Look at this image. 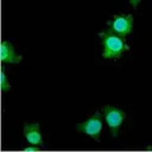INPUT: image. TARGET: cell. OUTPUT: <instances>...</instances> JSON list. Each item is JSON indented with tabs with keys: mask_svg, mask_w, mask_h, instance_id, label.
I'll list each match as a JSON object with an SVG mask.
<instances>
[{
	"mask_svg": "<svg viewBox=\"0 0 152 152\" xmlns=\"http://www.w3.org/2000/svg\"><path fill=\"white\" fill-rule=\"evenodd\" d=\"M101 43L103 46L102 57L103 58H120L125 51L129 50V46L126 44V38H122L115 34L109 28L99 33Z\"/></svg>",
	"mask_w": 152,
	"mask_h": 152,
	"instance_id": "1",
	"label": "cell"
},
{
	"mask_svg": "<svg viewBox=\"0 0 152 152\" xmlns=\"http://www.w3.org/2000/svg\"><path fill=\"white\" fill-rule=\"evenodd\" d=\"M102 127H103V115L100 112H95V114H93L86 121H82L76 125V129L80 133H84L91 137L97 142L100 141V134L102 132Z\"/></svg>",
	"mask_w": 152,
	"mask_h": 152,
	"instance_id": "2",
	"label": "cell"
},
{
	"mask_svg": "<svg viewBox=\"0 0 152 152\" xmlns=\"http://www.w3.org/2000/svg\"><path fill=\"white\" fill-rule=\"evenodd\" d=\"M102 115L110 129L113 137H118L120 127L126 118V113L118 107L114 106H104L102 107Z\"/></svg>",
	"mask_w": 152,
	"mask_h": 152,
	"instance_id": "3",
	"label": "cell"
},
{
	"mask_svg": "<svg viewBox=\"0 0 152 152\" xmlns=\"http://www.w3.org/2000/svg\"><path fill=\"white\" fill-rule=\"evenodd\" d=\"M109 30L115 34L126 38L133 30V15L132 14H115L108 23Z\"/></svg>",
	"mask_w": 152,
	"mask_h": 152,
	"instance_id": "4",
	"label": "cell"
},
{
	"mask_svg": "<svg viewBox=\"0 0 152 152\" xmlns=\"http://www.w3.org/2000/svg\"><path fill=\"white\" fill-rule=\"evenodd\" d=\"M24 135L28 144L31 145H43V138L40 133V126L39 124L28 125L26 124L24 126Z\"/></svg>",
	"mask_w": 152,
	"mask_h": 152,
	"instance_id": "5",
	"label": "cell"
},
{
	"mask_svg": "<svg viewBox=\"0 0 152 152\" xmlns=\"http://www.w3.org/2000/svg\"><path fill=\"white\" fill-rule=\"evenodd\" d=\"M1 62L2 63H19L21 61V56L18 55L12 45V43L5 40L1 43Z\"/></svg>",
	"mask_w": 152,
	"mask_h": 152,
	"instance_id": "6",
	"label": "cell"
},
{
	"mask_svg": "<svg viewBox=\"0 0 152 152\" xmlns=\"http://www.w3.org/2000/svg\"><path fill=\"white\" fill-rule=\"evenodd\" d=\"M0 82H1L0 86H1V90H2V91H7V90H10L11 86H10V82L7 81V76H6V74H5V69H4V68L1 69Z\"/></svg>",
	"mask_w": 152,
	"mask_h": 152,
	"instance_id": "7",
	"label": "cell"
},
{
	"mask_svg": "<svg viewBox=\"0 0 152 152\" xmlns=\"http://www.w3.org/2000/svg\"><path fill=\"white\" fill-rule=\"evenodd\" d=\"M38 150H39L38 145H34V146H27V147L24 148V151H38Z\"/></svg>",
	"mask_w": 152,
	"mask_h": 152,
	"instance_id": "8",
	"label": "cell"
},
{
	"mask_svg": "<svg viewBox=\"0 0 152 152\" xmlns=\"http://www.w3.org/2000/svg\"><path fill=\"white\" fill-rule=\"evenodd\" d=\"M140 1H141V0H129V4H131L133 7H137Z\"/></svg>",
	"mask_w": 152,
	"mask_h": 152,
	"instance_id": "9",
	"label": "cell"
}]
</instances>
